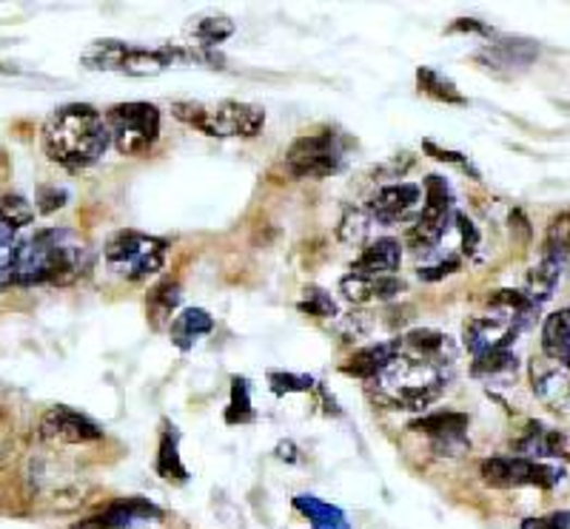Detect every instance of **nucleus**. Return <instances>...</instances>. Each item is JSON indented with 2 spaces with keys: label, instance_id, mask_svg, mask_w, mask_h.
<instances>
[{
  "label": "nucleus",
  "instance_id": "f257e3e1",
  "mask_svg": "<svg viewBox=\"0 0 570 529\" xmlns=\"http://www.w3.org/2000/svg\"><path fill=\"white\" fill-rule=\"evenodd\" d=\"M92 268V250L69 229H44L12 248L9 285H72Z\"/></svg>",
  "mask_w": 570,
  "mask_h": 529
},
{
  "label": "nucleus",
  "instance_id": "f03ea898",
  "mask_svg": "<svg viewBox=\"0 0 570 529\" xmlns=\"http://www.w3.org/2000/svg\"><path fill=\"white\" fill-rule=\"evenodd\" d=\"M46 157L66 171H86L109 151L111 134L106 118L89 103L60 106L40 134Z\"/></svg>",
  "mask_w": 570,
  "mask_h": 529
},
{
  "label": "nucleus",
  "instance_id": "7ed1b4c3",
  "mask_svg": "<svg viewBox=\"0 0 570 529\" xmlns=\"http://www.w3.org/2000/svg\"><path fill=\"white\" fill-rule=\"evenodd\" d=\"M453 368L457 365H442V361L411 356L397 342V356L377 379H371L368 393L377 405L388 407V410L423 413L434 402H439V396L448 390Z\"/></svg>",
  "mask_w": 570,
  "mask_h": 529
},
{
  "label": "nucleus",
  "instance_id": "20e7f679",
  "mask_svg": "<svg viewBox=\"0 0 570 529\" xmlns=\"http://www.w3.org/2000/svg\"><path fill=\"white\" fill-rule=\"evenodd\" d=\"M81 63L89 72H118L129 77H155L169 69L183 66H215L217 54L203 52L197 46H134L123 40H95L81 54Z\"/></svg>",
  "mask_w": 570,
  "mask_h": 529
},
{
  "label": "nucleus",
  "instance_id": "39448f33",
  "mask_svg": "<svg viewBox=\"0 0 570 529\" xmlns=\"http://www.w3.org/2000/svg\"><path fill=\"white\" fill-rule=\"evenodd\" d=\"M171 114L206 137H220V140L226 137L252 140L266 128V111L254 103H243V100H220V103L180 100L171 106Z\"/></svg>",
  "mask_w": 570,
  "mask_h": 529
},
{
  "label": "nucleus",
  "instance_id": "423d86ee",
  "mask_svg": "<svg viewBox=\"0 0 570 529\" xmlns=\"http://www.w3.org/2000/svg\"><path fill=\"white\" fill-rule=\"evenodd\" d=\"M351 146H354V140L349 134L333 132V128L303 134L291 143L282 165H286V174L294 180H326V176L340 174L345 169Z\"/></svg>",
  "mask_w": 570,
  "mask_h": 529
},
{
  "label": "nucleus",
  "instance_id": "0eeeda50",
  "mask_svg": "<svg viewBox=\"0 0 570 529\" xmlns=\"http://www.w3.org/2000/svg\"><path fill=\"white\" fill-rule=\"evenodd\" d=\"M166 257H169V243L166 239L132 229L111 234L104 248L106 264L129 282H143L163 271Z\"/></svg>",
  "mask_w": 570,
  "mask_h": 529
},
{
  "label": "nucleus",
  "instance_id": "6e6552de",
  "mask_svg": "<svg viewBox=\"0 0 570 529\" xmlns=\"http://www.w3.org/2000/svg\"><path fill=\"white\" fill-rule=\"evenodd\" d=\"M453 217H457V202H453L451 185L445 176L430 174L423 183V208L416 213V220L408 229V245L425 257L428 250L442 243V236L451 231Z\"/></svg>",
  "mask_w": 570,
  "mask_h": 529
},
{
  "label": "nucleus",
  "instance_id": "1a4fd4ad",
  "mask_svg": "<svg viewBox=\"0 0 570 529\" xmlns=\"http://www.w3.org/2000/svg\"><path fill=\"white\" fill-rule=\"evenodd\" d=\"M109 125L111 146L123 157L143 155L160 137V109L151 103H118L104 114Z\"/></svg>",
  "mask_w": 570,
  "mask_h": 529
},
{
  "label": "nucleus",
  "instance_id": "9d476101",
  "mask_svg": "<svg viewBox=\"0 0 570 529\" xmlns=\"http://www.w3.org/2000/svg\"><path fill=\"white\" fill-rule=\"evenodd\" d=\"M480 476L485 484L497 487V490H513V487H539V490H550V487L562 484L565 481L562 467L525 456L485 458V462L480 464Z\"/></svg>",
  "mask_w": 570,
  "mask_h": 529
},
{
  "label": "nucleus",
  "instance_id": "9b49d317",
  "mask_svg": "<svg viewBox=\"0 0 570 529\" xmlns=\"http://www.w3.org/2000/svg\"><path fill=\"white\" fill-rule=\"evenodd\" d=\"M40 439L54 447H74V444H95L104 439V427L97 425L92 416L74 410L66 405H54L44 413L40 419Z\"/></svg>",
  "mask_w": 570,
  "mask_h": 529
},
{
  "label": "nucleus",
  "instance_id": "f8f14e48",
  "mask_svg": "<svg viewBox=\"0 0 570 529\" xmlns=\"http://www.w3.org/2000/svg\"><path fill=\"white\" fill-rule=\"evenodd\" d=\"M365 213L374 225H402V222H414L420 208H423V185L416 183H393L383 185L374 197L365 202Z\"/></svg>",
  "mask_w": 570,
  "mask_h": 529
},
{
  "label": "nucleus",
  "instance_id": "ddd939ff",
  "mask_svg": "<svg viewBox=\"0 0 570 529\" xmlns=\"http://www.w3.org/2000/svg\"><path fill=\"white\" fill-rule=\"evenodd\" d=\"M519 331H522V322L505 317V313L474 317L468 319L465 328H462V345L474 359H482V356H490V353L511 350Z\"/></svg>",
  "mask_w": 570,
  "mask_h": 529
},
{
  "label": "nucleus",
  "instance_id": "4468645a",
  "mask_svg": "<svg viewBox=\"0 0 570 529\" xmlns=\"http://www.w3.org/2000/svg\"><path fill=\"white\" fill-rule=\"evenodd\" d=\"M468 425H471V419H468L465 413L439 410L425 416V419L414 421L411 430L428 435L439 456H462V453H468V447H471V441H468Z\"/></svg>",
  "mask_w": 570,
  "mask_h": 529
},
{
  "label": "nucleus",
  "instance_id": "2eb2a0df",
  "mask_svg": "<svg viewBox=\"0 0 570 529\" xmlns=\"http://www.w3.org/2000/svg\"><path fill=\"white\" fill-rule=\"evenodd\" d=\"M163 518V509L151 504L148 499L132 495V499H118L111 501L104 513L92 515L86 521L74 524L72 529H134L141 524H151Z\"/></svg>",
  "mask_w": 570,
  "mask_h": 529
},
{
  "label": "nucleus",
  "instance_id": "dca6fc26",
  "mask_svg": "<svg viewBox=\"0 0 570 529\" xmlns=\"http://www.w3.org/2000/svg\"><path fill=\"white\" fill-rule=\"evenodd\" d=\"M531 382L542 405L556 413H570V368L542 356L531 365Z\"/></svg>",
  "mask_w": 570,
  "mask_h": 529
},
{
  "label": "nucleus",
  "instance_id": "f3484780",
  "mask_svg": "<svg viewBox=\"0 0 570 529\" xmlns=\"http://www.w3.org/2000/svg\"><path fill=\"white\" fill-rule=\"evenodd\" d=\"M482 66L499 74H517L527 69L536 60V46L531 40H517V37H505L497 44H488L476 54Z\"/></svg>",
  "mask_w": 570,
  "mask_h": 529
},
{
  "label": "nucleus",
  "instance_id": "a211bd4d",
  "mask_svg": "<svg viewBox=\"0 0 570 529\" xmlns=\"http://www.w3.org/2000/svg\"><path fill=\"white\" fill-rule=\"evenodd\" d=\"M405 291L402 280L397 276H363V273H351L342 276L340 294L354 305H374V302H391Z\"/></svg>",
  "mask_w": 570,
  "mask_h": 529
},
{
  "label": "nucleus",
  "instance_id": "6ab92c4d",
  "mask_svg": "<svg viewBox=\"0 0 570 529\" xmlns=\"http://www.w3.org/2000/svg\"><path fill=\"white\" fill-rule=\"evenodd\" d=\"M517 453L525 458H562L570 462V433L545 425H527L525 435L517 441Z\"/></svg>",
  "mask_w": 570,
  "mask_h": 529
},
{
  "label": "nucleus",
  "instance_id": "aec40b11",
  "mask_svg": "<svg viewBox=\"0 0 570 529\" xmlns=\"http://www.w3.org/2000/svg\"><path fill=\"white\" fill-rule=\"evenodd\" d=\"M402 245L393 236H379L371 239L363 248V254L354 259L351 273H363V276H393L400 271Z\"/></svg>",
  "mask_w": 570,
  "mask_h": 529
},
{
  "label": "nucleus",
  "instance_id": "412c9836",
  "mask_svg": "<svg viewBox=\"0 0 570 529\" xmlns=\"http://www.w3.org/2000/svg\"><path fill=\"white\" fill-rule=\"evenodd\" d=\"M211 331H215V319L203 308L180 310L178 317H174V322L169 324L171 345L180 347V350H192V347Z\"/></svg>",
  "mask_w": 570,
  "mask_h": 529
},
{
  "label": "nucleus",
  "instance_id": "4be33fe9",
  "mask_svg": "<svg viewBox=\"0 0 570 529\" xmlns=\"http://www.w3.org/2000/svg\"><path fill=\"white\" fill-rule=\"evenodd\" d=\"M393 356H397V339H391V342H377V345L356 350L354 356L342 365V373L356 376V379H363V382H371V379H377V376L391 365Z\"/></svg>",
  "mask_w": 570,
  "mask_h": 529
},
{
  "label": "nucleus",
  "instance_id": "5701e85b",
  "mask_svg": "<svg viewBox=\"0 0 570 529\" xmlns=\"http://www.w3.org/2000/svg\"><path fill=\"white\" fill-rule=\"evenodd\" d=\"M35 220V208L21 194L0 197V250L15 248V239L29 222Z\"/></svg>",
  "mask_w": 570,
  "mask_h": 529
},
{
  "label": "nucleus",
  "instance_id": "b1692460",
  "mask_svg": "<svg viewBox=\"0 0 570 529\" xmlns=\"http://www.w3.org/2000/svg\"><path fill=\"white\" fill-rule=\"evenodd\" d=\"M542 356L570 368V308L556 310L542 324Z\"/></svg>",
  "mask_w": 570,
  "mask_h": 529
},
{
  "label": "nucleus",
  "instance_id": "393cba45",
  "mask_svg": "<svg viewBox=\"0 0 570 529\" xmlns=\"http://www.w3.org/2000/svg\"><path fill=\"white\" fill-rule=\"evenodd\" d=\"M155 467L157 476L166 478V481H178V484L189 481V470H185L183 458H180V430L171 421H166L163 433H160Z\"/></svg>",
  "mask_w": 570,
  "mask_h": 529
},
{
  "label": "nucleus",
  "instance_id": "a878e982",
  "mask_svg": "<svg viewBox=\"0 0 570 529\" xmlns=\"http://www.w3.org/2000/svg\"><path fill=\"white\" fill-rule=\"evenodd\" d=\"M559 276H562V262L554 257H545L536 268H531L522 294H525L527 299H531V305L539 310L542 305L554 296L556 285H559Z\"/></svg>",
  "mask_w": 570,
  "mask_h": 529
},
{
  "label": "nucleus",
  "instance_id": "bb28decb",
  "mask_svg": "<svg viewBox=\"0 0 570 529\" xmlns=\"http://www.w3.org/2000/svg\"><path fill=\"white\" fill-rule=\"evenodd\" d=\"M294 509L308 518L312 529H351L345 513H342L340 507L328 504V501L317 499V495H308V493L294 495Z\"/></svg>",
  "mask_w": 570,
  "mask_h": 529
},
{
  "label": "nucleus",
  "instance_id": "cd10ccee",
  "mask_svg": "<svg viewBox=\"0 0 570 529\" xmlns=\"http://www.w3.org/2000/svg\"><path fill=\"white\" fill-rule=\"evenodd\" d=\"M180 299H183V291H180L178 282L163 280L160 285L151 287V294H148L146 299V310L148 317H151V322H155V328H160V324L166 322H174V310H178Z\"/></svg>",
  "mask_w": 570,
  "mask_h": 529
},
{
  "label": "nucleus",
  "instance_id": "c85d7f7f",
  "mask_svg": "<svg viewBox=\"0 0 570 529\" xmlns=\"http://www.w3.org/2000/svg\"><path fill=\"white\" fill-rule=\"evenodd\" d=\"M416 86H420L423 95L434 97V100H439V103L468 106V100L462 97V91L457 88V83H453L451 77H445L442 72H437V69H430V66L420 69V72H416Z\"/></svg>",
  "mask_w": 570,
  "mask_h": 529
},
{
  "label": "nucleus",
  "instance_id": "c756f323",
  "mask_svg": "<svg viewBox=\"0 0 570 529\" xmlns=\"http://www.w3.org/2000/svg\"><path fill=\"white\" fill-rule=\"evenodd\" d=\"M517 370H519L517 353L502 350V353H490V356H482V359H474L471 373H474L476 379H482L485 384H499L513 379Z\"/></svg>",
  "mask_w": 570,
  "mask_h": 529
},
{
  "label": "nucleus",
  "instance_id": "7c9ffc66",
  "mask_svg": "<svg viewBox=\"0 0 570 529\" xmlns=\"http://www.w3.org/2000/svg\"><path fill=\"white\" fill-rule=\"evenodd\" d=\"M234 23H231V17H201V21L189 23V37H192L197 49H203V52H208V49H215V46H220L222 40H229L231 35H234Z\"/></svg>",
  "mask_w": 570,
  "mask_h": 529
},
{
  "label": "nucleus",
  "instance_id": "2f4dec72",
  "mask_svg": "<svg viewBox=\"0 0 570 529\" xmlns=\"http://www.w3.org/2000/svg\"><path fill=\"white\" fill-rule=\"evenodd\" d=\"M252 419V384H248V379H243V376H234V379H231L229 407H226V421H229V425H248Z\"/></svg>",
  "mask_w": 570,
  "mask_h": 529
},
{
  "label": "nucleus",
  "instance_id": "473e14b6",
  "mask_svg": "<svg viewBox=\"0 0 570 529\" xmlns=\"http://www.w3.org/2000/svg\"><path fill=\"white\" fill-rule=\"evenodd\" d=\"M545 257H554L559 262L570 259V211L559 213L548 225V236H545Z\"/></svg>",
  "mask_w": 570,
  "mask_h": 529
},
{
  "label": "nucleus",
  "instance_id": "72a5a7b5",
  "mask_svg": "<svg viewBox=\"0 0 570 529\" xmlns=\"http://www.w3.org/2000/svg\"><path fill=\"white\" fill-rule=\"evenodd\" d=\"M374 222L365 213V208H349L345 217L340 220V229H337V236H340L345 245H363L368 239Z\"/></svg>",
  "mask_w": 570,
  "mask_h": 529
},
{
  "label": "nucleus",
  "instance_id": "f704fd0d",
  "mask_svg": "<svg viewBox=\"0 0 570 529\" xmlns=\"http://www.w3.org/2000/svg\"><path fill=\"white\" fill-rule=\"evenodd\" d=\"M268 384L275 390L277 396H291V393H312L317 387L312 376L305 373H282V370H275L268 373Z\"/></svg>",
  "mask_w": 570,
  "mask_h": 529
},
{
  "label": "nucleus",
  "instance_id": "c9c22d12",
  "mask_svg": "<svg viewBox=\"0 0 570 529\" xmlns=\"http://www.w3.org/2000/svg\"><path fill=\"white\" fill-rule=\"evenodd\" d=\"M296 308H300V313H308V317L317 319L337 317V302H333L323 287H308Z\"/></svg>",
  "mask_w": 570,
  "mask_h": 529
},
{
  "label": "nucleus",
  "instance_id": "e433bc0d",
  "mask_svg": "<svg viewBox=\"0 0 570 529\" xmlns=\"http://www.w3.org/2000/svg\"><path fill=\"white\" fill-rule=\"evenodd\" d=\"M522 529H570V513L559 509V513H550L545 518H527V521H522Z\"/></svg>",
  "mask_w": 570,
  "mask_h": 529
},
{
  "label": "nucleus",
  "instance_id": "4c0bfd02",
  "mask_svg": "<svg viewBox=\"0 0 570 529\" xmlns=\"http://www.w3.org/2000/svg\"><path fill=\"white\" fill-rule=\"evenodd\" d=\"M425 148H428L430 155L437 157L439 162H451V165H460L462 171H471L474 176H480V171H474V165H471V160H468L465 155H460V151H445V148H437L434 143H425Z\"/></svg>",
  "mask_w": 570,
  "mask_h": 529
},
{
  "label": "nucleus",
  "instance_id": "58836bf2",
  "mask_svg": "<svg viewBox=\"0 0 570 529\" xmlns=\"http://www.w3.org/2000/svg\"><path fill=\"white\" fill-rule=\"evenodd\" d=\"M451 32H482V35H490L488 26H482V23H476V21H468V17H462V21L453 23Z\"/></svg>",
  "mask_w": 570,
  "mask_h": 529
}]
</instances>
